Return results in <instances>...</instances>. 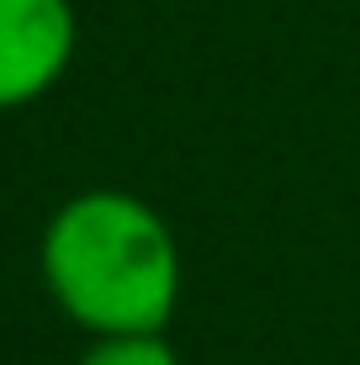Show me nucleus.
Masks as SVG:
<instances>
[{
	"label": "nucleus",
	"instance_id": "nucleus-1",
	"mask_svg": "<svg viewBox=\"0 0 360 365\" xmlns=\"http://www.w3.org/2000/svg\"><path fill=\"white\" fill-rule=\"evenodd\" d=\"M37 270L74 329L85 334H165L185 292L175 228L154 201L91 185L58 201L37 238Z\"/></svg>",
	"mask_w": 360,
	"mask_h": 365
},
{
	"label": "nucleus",
	"instance_id": "nucleus-2",
	"mask_svg": "<svg viewBox=\"0 0 360 365\" xmlns=\"http://www.w3.org/2000/svg\"><path fill=\"white\" fill-rule=\"evenodd\" d=\"M74 0H0V111L43 101L74 64Z\"/></svg>",
	"mask_w": 360,
	"mask_h": 365
},
{
	"label": "nucleus",
	"instance_id": "nucleus-3",
	"mask_svg": "<svg viewBox=\"0 0 360 365\" xmlns=\"http://www.w3.org/2000/svg\"><path fill=\"white\" fill-rule=\"evenodd\" d=\"M74 365H180L165 334H96Z\"/></svg>",
	"mask_w": 360,
	"mask_h": 365
}]
</instances>
